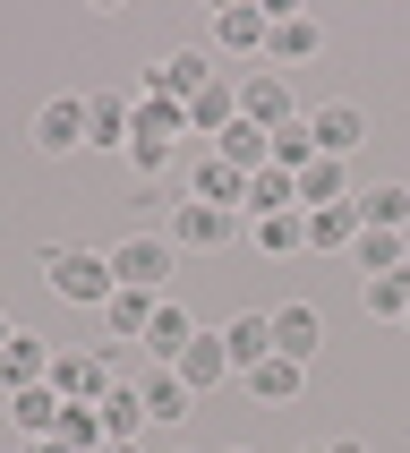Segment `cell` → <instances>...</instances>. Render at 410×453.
Returning <instances> with one entry per match:
<instances>
[{
  "label": "cell",
  "mask_w": 410,
  "mask_h": 453,
  "mask_svg": "<svg viewBox=\"0 0 410 453\" xmlns=\"http://www.w3.org/2000/svg\"><path fill=\"white\" fill-rule=\"evenodd\" d=\"M43 291H60V300H77V308H102L120 282H111V249H60L51 240L43 249Z\"/></svg>",
  "instance_id": "obj_1"
},
{
  "label": "cell",
  "mask_w": 410,
  "mask_h": 453,
  "mask_svg": "<svg viewBox=\"0 0 410 453\" xmlns=\"http://www.w3.org/2000/svg\"><path fill=\"white\" fill-rule=\"evenodd\" d=\"M171 265H179V249L163 240V223H154V231H128V240H111V282H120V291H154V300H163Z\"/></svg>",
  "instance_id": "obj_2"
},
{
  "label": "cell",
  "mask_w": 410,
  "mask_h": 453,
  "mask_svg": "<svg viewBox=\"0 0 410 453\" xmlns=\"http://www.w3.org/2000/svg\"><path fill=\"white\" fill-rule=\"evenodd\" d=\"M163 240L171 249H231V240H248V214H231V205H197V197H179L171 214H163Z\"/></svg>",
  "instance_id": "obj_3"
},
{
  "label": "cell",
  "mask_w": 410,
  "mask_h": 453,
  "mask_svg": "<svg viewBox=\"0 0 410 453\" xmlns=\"http://www.w3.org/2000/svg\"><path fill=\"white\" fill-rule=\"evenodd\" d=\"M214 77H223V69H214V51H205V43H179V51H163V60H154V69L137 77L128 95H171V103H197Z\"/></svg>",
  "instance_id": "obj_4"
},
{
  "label": "cell",
  "mask_w": 410,
  "mask_h": 453,
  "mask_svg": "<svg viewBox=\"0 0 410 453\" xmlns=\"http://www.w3.org/2000/svg\"><path fill=\"white\" fill-rule=\"evenodd\" d=\"M265 35H274V9H265V0H223V9H214V26H205V51L248 60V51H265Z\"/></svg>",
  "instance_id": "obj_5"
},
{
  "label": "cell",
  "mask_w": 410,
  "mask_h": 453,
  "mask_svg": "<svg viewBox=\"0 0 410 453\" xmlns=\"http://www.w3.org/2000/svg\"><path fill=\"white\" fill-rule=\"evenodd\" d=\"M128 137H137V95H128V86H102V95H86V146L128 154Z\"/></svg>",
  "instance_id": "obj_6"
},
{
  "label": "cell",
  "mask_w": 410,
  "mask_h": 453,
  "mask_svg": "<svg viewBox=\"0 0 410 453\" xmlns=\"http://www.w3.org/2000/svg\"><path fill=\"white\" fill-rule=\"evenodd\" d=\"M188 197H197V205H231V214H248V172H231L214 146H197V154H188Z\"/></svg>",
  "instance_id": "obj_7"
},
{
  "label": "cell",
  "mask_w": 410,
  "mask_h": 453,
  "mask_svg": "<svg viewBox=\"0 0 410 453\" xmlns=\"http://www.w3.org/2000/svg\"><path fill=\"white\" fill-rule=\"evenodd\" d=\"M51 359H60V351H51V342H43V334H9V342H0V403H9V394H26V385H51Z\"/></svg>",
  "instance_id": "obj_8"
},
{
  "label": "cell",
  "mask_w": 410,
  "mask_h": 453,
  "mask_svg": "<svg viewBox=\"0 0 410 453\" xmlns=\"http://www.w3.org/2000/svg\"><path fill=\"white\" fill-rule=\"evenodd\" d=\"M171 377L188 385L197 403H205V394H214V385H231V377H239V368H231V351H223V326H214V334L197 326V342H188V351L171 359Z\"/></svg>",
  "instance_id": "obj_9"
},
{
  "label": "cell",
  "mask_w": 410,
  "mask_h": 453,
  "mask_svg": "<svg viewBox=\"0 0 410 453\" xmlns=\"http://www.w3.org/2000/svg\"><path fill=\"white\" fill-rule=\"evenodd\" d=\"M308 137H316V154L351 163V154L368 146V111H359V103H316V111H308Z\"/></svg>",
  "instance_id": "obj_10"
},
{
  "label": "cell",
  "mask_w": 410,
  "mask_h": 453,
  "mask_svg": "<svg viewBox=\"0 0 410 453\" xmlns=\"http://www.w3.org/2000/svg\"><path fill=\"white\" fill-rule=\"evenodd\" d=\"M77 146H86V95H51L43 111H34V154L60 163V154H77Z\"/></svg>",
  "instance_id": "obj_11"
},
{
  "label": "cell",
  "mask_w": 410,
  "mask_h": 453,
  "mask_svg": "<svg viewBox=\"0 0 410 453\" xmlns=\"http://www.w3.org/2000/svg\"><path fill=\"white\" fill-rule=\"evenodd\" d=\"M325 51V26L308 18V9H274V35H265V60L274 69H300V60H316Z\"/></svg>",
  "instance_id": "obj_12"
},
{
  "label": "cell",
  "mask_w": 410,
  "mask_h": 453,
  "mask_svg": "<svg viewBox=\"0 0 410 453\" xmlns=\"http://www.w3.org/2000/svg\"><path fill=\"white\" fill-rule=\"evenodd\" d=\"M239 120H256V128L300 120V111H291V77H282V69H248V77H239Z\"/></svg>",
  "instance_id": "obj_13"
},
{
  "label": "cell",
  "mask_w": 410,
  "mask_h": 453,
  "mask_svg": "<svg viewBox=\"0 0 410 453\" xmlns=\"http://www.w3.org/2000/svg\"><path fill=\"white\" fill-rule=\"evenodd\" d=\"M223 351H231V368H239V377H248V368H265V359H274V308H239V317L223 326Z\"/></svg>",
  "instance_id": "obj_14"
},
{
  "label": "cell",
  "mask_w": 410,
  "mask_h": 453,
  "mask_svg": "<svg viewBox=\"0 0 410 453\" xmlns=\"http://www.w3.org/2000/svg\"><path fill=\"white\" fill-rule=\"evenodd\" d=\"M359 197H342V205H316V214H308V249L316 257H351L359 249Z\"/></svg>",
  "instance_id": "obj_15"
},
{
  "label": "cell",
  "mask_w": 410,
  "mask_h": 453,
  "mask_svg": "<svg viewBox=\"0 0 410 453\" xmlns=\"http://www.w3.org/2000/svg\"><path fill=\"white\" fill-rule=\"evenodd\" d=\"M316 342H325V317H316V308L308 300H291V308H274V359H316Z\"/></svg>",
  "instance_id": "obj_16"
},
{
  "label": "cell",
  "mask_w": 410,
  "mask_h": 453,
  "mask_svg": "<svg viewBox=\"0 0 410 453\" xmlns=\"http://www.w3.org/2000/svg\"><path fill=\"white\" fill-rule=\"evenodd\" d=\"M102 428H111V445H137V436L154 428L146 419V377H120L111 394H102Z\"/></svg>",
  "instance_id": "obj_17"
},
{
  "label": "cell",
  "mask_w": 410,
  "mask_h": 453,
  "mask_svg": "<svg viewBox=\"0 0 410 453\" xmlns=\"http://www.w3.org/2000/svg\"><path fill=\"white\" fill-rule=\"evenodd\" d=\"M231 120H239V77H214V86L188 103V137H197V146H214Z\"/></svg>",
  "instance_id": "obj_18"
},
{
  "label": "cell",
  "mask_w": 410,
  "mask_h": 453,
  "mask_svg": "<svg viewBox=\"0 0 410 453\" xmlns=\"http://www.w3.org/2000/svg\"><path fill=\"white\" fill-rule=\"evenodd\" d=\"M214 154H223V163H231V172H274V128H256V120H231L223 128V137H214Z\"/></svg>",
  "instance_id": "obj_19"
},
{
  "label": "cell",
  "mask_w": 410,
  "mask_h": 453,
  "mask_svg": "<svg viewBox=\"0 0 410 453\" xmlns=\"http://www.w3.org/2000/svg\"><path fill=\"white\" fill-rule=\"evenodd\" d=\"M188 342H197V317H188V308H154V326H146V342H137V351H146V368H171L179 351H188Z\"/></svg>",
  "instance_id": "obj_20"
},
{
  "label": "cell",
  "mask_w": 410,
  "mask_h": 453,
  "mask_svg": "<svg viewBox=\"0 0 410 453\" xmlns=\"http://www.w3.org/2000/svg\"><path fill=\"white\" fill-rule=\"evenodd\" d=\"M9 428H18L26 445L60 436V394H51V385H26V394H9Z\"/></svg>",
  "instance_id": "obj_21"
},
{
  "label": "cell",
  "mask_w": 410,
  "mask_h": 453,
  "mask_svg": "<svg viewBox=\"0 0 410 453\" xmlns=\"http://www.w3.org/2000/svg\"><path fill=\"white\" fill-rule=\"evenodd\" d=\"M248 403H265V411H282V403H300V385H308V368L300 359H265V368H248Z\"/></svg>",
  "instance_id": "obj_22"
},
{
  "label": "cell",
  "mask_w": 410,
  "mask_h": 453,
  "mask_svg": "<svg viewBox=\"0 0 410 453\" xmlns=\"http://www.w3.org/2000/svg\"><path fill=\"white\" fill-rule=\"evenodd\" d=\"M146 419L154 428H179V419H197V394H188L171 368H146Z\"/></svg>",
  "instance_id": "obj_23"
},
{
  "label": "cell",
  "mask_w": 410,
  "mask_h": 453,
  "mask_svg": "<svg viewBox=\"0 0 410 453\" xmlns=\"http://www.w3.org/2000/svg\"><path fill=\"white\" fill-rule=\"evenodd\" d=\"M359 223H368V231H410V180H376V188H359Z\"/></svg>",
  "instance_id": "obj_24"
},
{
  "label": "cell",
  "mask_w": 410,
  "mask_h": 453,
  "mask_svg": "<svg viewBox=\"0 0 410 453\" xmlns=\"http://www.w3.org/2000/svg\"><path fill=\"white\" fill-rule=\"evenodd\" d=\"M351 265L359 274H410V231H359Z\"/></svg>",
  "instance_id": "obj_25"
},
{
  "label": "cell",
  "mask_w": 410,
  "mask_h": 453,
  "mask_svg": "<svg viewBox=\"0 0 410 453\" xmlns=\"http://www.w3.org/2000/svg\"><path fill=\"white\" fill-rule=\"evenodd\" d=\"M137 137H154V146H188V103L137 95Z\"/></svg>",
  "instance_id": "obj_26"
},
{
  "label": "cell",
  "mask_w": 410,
  "mask_h": 453,
  "mask_svg": "<svg viewBox=\"0 0 410 453\" xmlns=\"http://www.w3.org/2000/svg\"><path fill=\"white\" fill-rule=\"evenodd\" d=\"M154 291H111L102 300V326H111V342H146V326H154Z\"/></svg>",
  "instance_id": "obj_27"
},
{
  "label": "cell",
  "mask_w": 410,
  "mask_h": 453,
  "mask_svg": "<svg viewBox=\"0 0 410 453\" xmlns=\"http://www.w3.org/2000/svg\"><path fill=\"white\" fill-rule=\"evenodd\" d=\"M265 214H308L291 172H256V180H248V223H265Z\"/></svg>",
  "instance_id": "obj_28"
},
{
  "label": "cell",
  "mask_w": 410,
  "mask_h": 453,
  "mask_svg": "<svg viewBox=\"0 0 410 453\" xmlns=\"http://www.w3.org/2000/svg\"><path fill=\"white\" fill-rule=\"evenodd\" d=\"M359 308H368L376 326H402L410 317V274H368L359 282Z\"/></svg>",
  "instance_id": "obj_29"
},
{
  "label": "cell",
  "mask_w": 410,
  "mask_h": 453,
  "mask_svg": "<svg viewBox=\"0 0 410 453\" xmlns=\"http://www.w3.org/2000/svg\"><path fill=\"white\" fill-rule=\"evenodd\" d=\"M342 197H351V180H342V163H333V154H316V163L300 172V205L316 214V205H342Z\"/></svg>",
  "instance_id": "obj_30"
},
{
  "label": "cell",
  "mask_w": 410,
  "mask_h": 453,
  "mask_svg": "<svg viewBox=\"0 0 410 453\" xmlns=\"http://www.w3.org/2000/svg\"><path fill=\"white\" fill-rule=\"evenodd\" d=\"M248 240L265 257H300L308 249V214H265V223H248Z\"/></svg>",
  "instance_id": "obj_31"
},
{
  "label": "cell",
  "mask_w": 410,
  "mask_h": 453,
  "mask_svg": "<svg viewBox=\"0 0 410 453\" xmlns=\"http://www.w3.org/2000/svg\"><path fill=\"white\" fill-rule=\"evenodd\" d=\"M60 436H69L77 453H102V445H111V428H102V403H60Z\"/></svg>",
  "instance_id": "obj_32"
},
{
  "label": "cell",
  "mask_w": 410,
  "mask_h": 453,
  "mask_svg": "<svg viewBox=\"0 0 410 453\" xmlns=\"http://www.w3.org/2000/svg\"><path fill=\"white\" fill-rule=\"evenodd\" d=\"M308 163H316V137H308V120H282V128H274V172L300 180Z\"/></svg>",
  "instance_id": "obj_33"
},
{
  "label": "cell",
  "mask_w": 410,
  "mask_h": 453,
  "mask_svg": "<svg viewBox=\"0 0 410 453\" xmlns=\"http://www.w3.org/2000/svg\"><path fill=\"white\" fill-rule=\"evenodd\" d=\"M171 154H179V146H154V137H128V154H120V163H128V180H163V172H171Z\"/></svg>",
  "instance_id": "obj_34"
},
{
  "label": "cell",
  "mask_w": 410,
  "mask_h": 453,
  "mask_svg": "<svg viewBox=\"0 0 410 453\" xmlns=\"http://www.w3.org/2000/svg\"><path fill=\"white\" fill-rule=\"evenodd\" d=\"M34 453H77V445H69V436H43V445H34Z\"/></svg>",
  "instance_id": "obj_35"
},
{
  "label": "cell",
  "mask_w": 410,
  "mask_h": 453,
  "mask_svg": "<svg viewBox=\"0 0 410 453\" xmlns=\"http://www.w3.org/2000/svg\"><path fill=\"white\" fill-rule=\"evenodd\" d=\"M333 453H368V445H359V436H342V445H333Z\"/></svg>",
  "instance_id": "obj_36"
},
{
  "label": "cell",
  "mask_w": 410,
  "mask_h": 453,
  "mask_svg": "<svg viewBox=\"0 0 410 453\" xmlns=\"http://www.w3.org/2000/svg\"><path fill=\"white\" fill-rule=\"evenodd\" d=\"M9 334H18V326H9V308H0V342H9Z\"/></svg>",
  "instance_id": "obj_37"
},
{
  "label": "cell",
  "mask_w": 410,
  "mask_h": 453,
  "mask_svg": "<svg viewBox=\"0 0 410 453\" xmlns=\"http://www.w3.org/2000/svg\"><path fill=\"white\" fill-rule=\"evenodd\" d=\"M102 453H137V445H102Z\"/></svg>",
  "instance_id": "obj_38"
},
{
  "label": "cell",
  "mask_w": 410,
  "mask_h": 453,
  "mask_svg": "<svg viewBox=\"0 0 410 453\" xmlns=\"http://www.w3.org/2000/svg\"><path fill=\"white\" fill-rule=\"evenodd\" d=\"M308 453H333V445H308Z\"/></svg>",
  "instance_id": "obj_39"
},
{
  "label": "cell",
  "mask_w": 410,
  "mask_h": 453,
  "mask_svg": "<svg viewBox=\"0 0 410 453\" xmlns=\"http://www.w3.org/2000/svg\"><path fill=\"white\" fill-rule=\"evenodd\" d=\"M231 453H248V445H231Z\"/></svg>",
  "instance_id": "obj_40"
},
{
  "label": "cell",
  "mask_w": 410,
  "mask_h": 453,
  "mask_svg": "<svg viewBox=\"0 0 410 453\" xmlns=\"http://www.w3.org/2000/svg\"><path fill=\"white\" fill-rule=\"evenodd\" d=\"M402 326H410V317H402Z\"/></svg>",
  "instance_id": "obj_41"
}]
</instances>
